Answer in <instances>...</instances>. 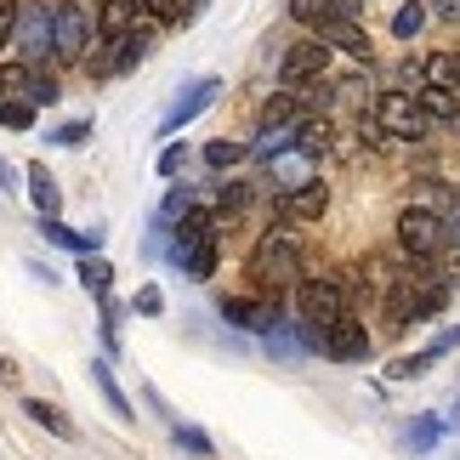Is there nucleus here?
I'll use <instances>...</instances> for the list:
<instances>
[{
  "label": "nucleus",
  "instance_id": "nucleus-1",
  "mask_svg": "<svg viewBox=\"0 0 460 460\" xmlns=\"http://www.w3.org/2000/svg\"><path fill=\"white\" fill-rule=\"evenodd\" d=\"M244 279L256 285V296H285L307 279V256H302V239H296L290 222H268V234L251 244L244 256Z\"/></svg>",
  "mask_w": 460,
  "mask_h": 460
},
{
  "label": "nucleus",
  "instance_id": "nucleus-2",
  "mask_svg": "<svg viewBox=\"0 0 460 460\" xmlns=\"http://www.w3.org/2000/svg\"><path fill=\"white\" fill-rule=\"evenodd\" d=\"M449 307V279L438 273H398L393 285H386V324L393 330H410V324H427Z\"/></svg>",
  "mask_w": 460,
  "mask_h": 460
},
{
  "label": "nucleus",
  "instance_id": "nucleus-3",
  "mask_svg": "<svg viewBox=\"0 0 460 460\" xmlns=\"http://www.w3.org/2000/svg\"><path fill=\"white\" fill-rule=\"evenodd\" d=\"M154 23H148V17H143V23H137L131 34H119V40H97V51H92V58H85L80 68H85V75H92L97 85H109V80H126L131 75V68H143V58H148V46H154Z\"/></svg>",
  "mask_w": 460,
  "mask_h": 460
},
{
  "label": "nucleus",
  "instance_id": "nucleus-4",
  "mask_svg": "<svg viewBox=\"0 0 460 460\" xmlns=\"http://www.w3.org/2000/svg\"><path fill=\"white\" fill-rule=\"evenodd\" d=\"M290 296H296V318L313 324L318 335H324L341 313H352V302H347V273H307Z\"/></svg>",
  "mask_w": 460,
  "mask_h": 460
},
{
  "label": "nucleus",
  "instance_id": "nucleus-5",
  "mask_svg": "<svg viewBox=\"0 0 460 460\" xmlns=\"http://www.w3.org/2000/svg\"><path fill=\"white\" fill-rule=\"evenodd\" d=\"M97 40L92 0H58V40H51V68H80Z\"/></svg>",
  "mask_w": 460,
  "mask_h": 460
},
{
  "label": "nucleus",
  "instance_id": "nucleus-6",
  "mask_svg": "<svg viewBox=\"0 0 460 460\" xmlns=\"http://www.w3.org/2000/svg\"><path fill=\"white\" fill-rule=\"evenodd\" d=\"M393 239H398V256H403V261H438V256H444V244H449L444 210H432V205H403Z\"/></svg>",
  "mask_w": 460,
  "mask_h": 460
},
{
  "label": "nucleus",
  "instance_id": "nucleus-7",
  "mask_svg": "<svg viewBox=\"0 0 460 460\" xmlns=\"http://www.w3.org/2000/svg\"><path fill=\"white\" fill-rule=\"evenodd\" d=\"M51 40H58V0H23L17 6L12 51L23 63H51Z\"/></svg>",
  "mask_w": 460,
  "mask_h": 460
},
{
  "label": "nucleus",
  "instance_id": "nucleus-8",
  "mask_svg": "<svg viewBox=\"0 0 460 460\" xmlns=\"http://www.w3.org/2000/svg\"><path fill=\"white\" fill-rule=\"evenodd\" d=\"M376 126L386 131V143H427L432 119L410 92H381L376 97Z\"/></svg>",
  "mask_w": 460,
  "mask_h": 460
},
{
  "label": "nucleus",
  "instance_id": "nucleus-9",
  "mask_svg": "<svg viewBox=\"0 0 460 460\" xmlns=\"http://www.w3.org/2000/svg\"><path fill=\"white\" fill-rule=\"evenodd\" d=\"M217 313H222V324L227 330H244V335H268L279 318H285V296H222L217 302Z\"/></svg>",
  "mask_w": 460,
  "mask_h": 460
},
{
  "label": "nucleus",
  "instance_id": "nucleus-10",
  "mask_svg": "<svg viewBox=\"0 0 460 460\" xmlns=\"http://www.w3.org/2000/svg\"><path fill=\"white\" fill-rule=\"evenodd\" d=\"M217 97H222V80H217V75H199V80H188L182 92H176V102H171L165 114H159V137L171 143V137L182 131V126H193V119H199V114H205Z\"/></svg>",
  "mask_w": 460,
  "mask_h": 460
},
{
  "label": "nucleus",
  "instance_id": "nucleus-11",
  "mask_svg": "<svg viewBox=\"0 0 460 460\" xmlns=\"http://www.w3.org/2000/svg\"><path fill=\"white\" fill-rule=\"evenodd\" d=\"M273 217L290 222V227H318V222L330 217V182H324V176H313V182L279 193V199H273Z\"/></svg>",
  "mask_w": 460,
  "mask_h": 460
},
{
  "label": "nucleus",
  "instance_id": "nucleus-12",
  "mask_svg": "<svg viewBox=\"0 0 460 460\" xmlns=\"http://www.w3.org/2000/svg\"><path fill=\"white\" fill-rule=\"evenodd\" d=\"M330 58L335 51L318 40V34H302L296 46H285V58H279V85H307V80H324L330 75Z\"/></svg>",
  "mask_w": 460,
  "mask_h": 460
},
{
  "label": "nucleus",
  "instance_id": "nucleus-13",
  "mask_svg": "<svg viewBox=\"0 0 460 460\" xmlns=\"http://www.w3.org/2000/svg\"><path fill=\"white\" fill-rule=\"evenodd\" d=\"M369 347H376V341H369V330H364L358 313H341V318L324 330V358H335V364H364Z\"/></svg>",
  "mask_w": 460,
  "mask_h": 460
},
{
  "label": "nucleus",
  "instance_id": "nucleus-14",
  "mask_svg": "<svg viewBox=\"0 0 460 460\" xmlns=\"http://www.w3.org/2000/svg\"><path fill=\"white\" fill-rule=\"evenodd\" d=\"M318 40H324L330 51H341V58H352L358 68H369L376 63V40H369V29L364 23H341V17H324V23L313 29Z\"/></svg>",
  "mask_w": 460,
  "mask_h": 460
},
{
  "label": "nucleus",
  "instance_id": "nucleus-15",
  "mask_svg": "<svg viewBox=\"0 0 460 460\" xmlns=\"http://www.w3.org/2000/svg\"><path fill=\"white\" fill-rule=\"evenodd\" d=\"M313 176H318V159H307L302 148H285V154H273L268 165H261V188L279 199V193L302 188V182H313Z\"/></svg>",
  "mask_w": 460,
  "mask_h": 460
},
{
  "label": "nucleus",
  "instance_id": "nucleus-16",
  "mask_svg": "<svg viewBox=\"0 0 460 460\" xmlns=\"http://www.w3.org/2000/svg\"><path fill=\"white\" fill-rule=\"evenodd\" d=\"M97 12V40H119L143 23V0H92Z\"/></svg>",
  "mask_w": 460,
  "mask_h": 460
},
{
  "label": "nucleus",
  "instance_id": "nucleus-17",
  "mask_svg": "<svg viewBox=\"0 0 460 460\" xmlns=\"http://www.w3.org/2000/svg\"><path fill=\"white\" fill-rule=\"evenodd\" d=\"M23 182H29V199H34V217H63V188H58V176L46 171V159H29Z\"/></svg>",
  "mask_w": 460,
  "mask_h": 460
},
{
  "label": "nucleus",
  "instance_id": "nucleus-18",
  "mask_svg": "<svg viewBox=\"0 0 460 460\" xmlns=\"http://www.w3.org/2000/svg\"><path fill=\"white\" fill-rule=\"evenodd\" d=\"M420 85H432V92H460V51L455 46L427 51V63H420Z\"/></svg>",
  "mask_w": 460,
  "mask_h": 460
},
{
  "label": "nucleus",
  "instance_id": "nucleus-19",
  "mask_svg": "<svg viewBox=\"0 0 460 460\" xmlns=\"http://www.w3.org/2000/svg\"><path fill=\"white\" fill-rule=\"evenodd\" d=\"M23 415L34 420V427H46L51 438H63V444H80V427L58 410V403H46V398H23Z\"/></svg>",
  "mask_w": 460,
  "mask_h": 460
},
{
  "label": "nucleus",
  "instance_id": "nucleus-20",
  "mask_svg": "<svg viewBox=\"0 0 460 460\" xmlns=\"http://www.w3.org/2000/svg\"><path fill=\"white\" fill-rule=\"evenodd\" d=\"M307 109H302V97L290 92V85H279V92L261 102V114H256V126H302Z\"/></svg>",
  "mask_w": 460,
  "mask_h": 460
},
{
  "label": "nucleus",
  "instance_id": "nucleus-21",
  "mask_svg": "<svg viewBox=\"0 0 460 460\" xmlns=\"http://www.w3.org/2000/svg\"><path fill=\"white\" fill-rule=\"evenodd\" d=\"M92 386L102 393V403L119 415V420H137V410H131V398L119 393V381H114V369H109V358H92Z\"/></svg>",
  "mask_w": 460,
  "mask_h": 460
},
{
  "label": "nucleus",
  "instance_id": "nucleus-22",
  "mask_svg": "<svg viewBox=\"0 0 460 460\" xmlns=\"http://www.w3.org/2000/svg\"><path fill=\"white\" fill-rule=\"evenodd\" d=\"M330 143H335V126H330L324 114H307L302 126H296V148H302L307 159H324V154H330Z\"/></svg>",
  "mask_w": 460,
  "mask_h": 460
},
{
  "label": "nucleus",
  "instance_id": "nucleus-23",
  "mask_svg": "<svg viewBox=\"0 0 460 460\" xmlns=\"http://www.w3.org/2000/svg\"><path fill=\"white\" fill-rule=\"evenodd\" d=\"M222 268V239H205V244H193L188 261H182V279H193V285H210Z\"/></svg>",
  "mask_w": 460,
  "mask_h": 460
},
{
  "label": "nucleus",
  "instance_id": "nucleus-24",
  "mask_svg": "<svg viewBox=\"0 0 460 460\" xmlns=\"http://www.w3.org/2000/svg\"><path fill=\"white\" fill-rule=\"evenodd\" d=\"M29 80H34V63L0 58V102H29Z\"/></svg>",
  "mask_w": 460,
  "mask_h": 460
},
{
  "label": "nucleus",
  "instance_id": "nucleus-25",
  "mask_svg": "<svg viewBox=\"0 0 460 460\" xmlns=\"http://www.w3.org/2000/svg\"><path fill=\"white\" fill-rule=\"evenodd\" d=\"M415 102L427 109L432 126H460V92H432V85H420Z\"/></svg>",
  "mask_w": 460,
  "mask_h": 460
},
{
  "label": "nucleus",
  "instance_id": "nucleus-26",
  "mask_svg": "<svg viewBox=\"0 0 460 460\" xmlns=\"http://www.w3.org/2000/svg\"><path fill=\"white\" fill-rule=\"evenodd\" d=\"M444 415H415L410 420V432H403V444H410V455H432L438 444H444Z\"/></svg>",
  "mask_w": 460,
  "mask_h": 460
},
{
  "label": "nucleus",
  "instance_id": "nucleus-27",
  "mask_svg": "<svg viewBox=\"0 0 460 460\" xmlns=\"http://www.w3.org/2000/svg\"><path fill=\"white\" fill-rule=\"evenodd\" d=\"M29 102H34V109H58V102H63V80H58V68H51V63H34Z\"/></svg>",
  "mask_w": 460,
  "mask_h": 460
},
{
  "label": "nucleus",
  "instance_id": "nucleus-28",
  "mask_svg": "<svg viewBox=\"0 0 460 460\" xmlns=\"http://www.w3.org/2000/svg\"><path fill=\"white\" fill-rule=\"evenodd\" d=\"M92 131H97V119H92V114L63 119V126H51V131H46V148H85V143H92Z\"/></svg>",
  "mask_w": 460,
  "mask_h": 460
},
{
  "label": "nucleus",
  "instance_id": "nucleus-29",
  "mask_svg": "<svg viewBox=\"0 0 460 460\" xmlns=\"http://www.w3.org/2000/svg\"><path fill=\"white\" fill-rule=\"evenodd\" d=\"M80 285H85V296H114V268L102 256H80Z\"/></svg>",
  "mask_w": 460,
  "mask_h": 460
},
{
  "label": "nucleus",
  "instance_id": "nucleus-30",
  "mask_svg": "<svg viewBox=\"0 0 460 460\" xmlns=\"http://www.w3.org/2000/svg\"><path fill=\"white\" fill-rule=\"evenodd\" d=\"M199 154H205L210 171H234V165H244V159H251V154H244V143H234V137H210Z\"/></svg>",
  "mask_w": 460,
  "mask_h": 460
},
{
  "label": "nucleus",
  "instance_id": "nucleus-31",
  "mask_svg": "<svg viewBox=\"0 0 460 460\" xmlns=\"http://www.w3.org/2000/svg\"><path fill=\"white\" fill-rule=\"evenodd\" d=\"M171 444L182 449V455H193V460H210V455H217V444H210L199 427H188V420H171Z\"/></svg>",
  "mask_w": 460,
  "mask_h": 460
},
{
  "label": "nucleus",
  "instance_id": "nucleus-32",
  "mask_svg": "<svg viewBox=\"0 0 460 460\" xmlns=\"http://www.w3.org/2000/svg\"><path fill=\"white\" fill-rule=\"evenodd\" d=\"M420 29H427V0H403V6L393 12V34L398 40H415Z\"/></svg>",
  "mask_w": 460,
  "mask_h": 460
},
{
  "label": "nucleus",
  "instance_id": "nucleus-33",
  "mask_svg": "<svg viewBox=\"0 0 460 460\" xmlns=\"http://www.w3.org/2000/svg\"><path fill=\"white\" fill-rule=\"evenodd\" d=\"M143 17L154 29H176L182 23V0H143Z\"/></svg>",
  "mask_w": 460,
  "mask_h": 460
},
{
  "label": "nucleus",
  "instance_id": "nucleus-34",
  "mask_svg": "<svg viewBox=\"0 0 460 460\" xmlns=\"http://www.w3.org/2000/svg\"><path fill=\"white\" fill-rule=\"evenodd\" d=\"M285 12H290V17H296V23H302L307 34H313V29H318V23L330 17V0H290Z\"/></svg>",
  "mask_w": 460,
  "mask_h": 460
},
{
  "label": "nucleus",
  "instance_id": "nucleus-35",
  "mask_svg": "<svg viewBox=\"0 0 460 460\" xmlns=\"http://www.w3.org/2000/svg\"><path fill=\"white\" fill-rule=\"evenodd\" d=\"M427 352H403V358H393L386 364V381H415V376H427Z\"/></svg>",
  "mask_w": 460,
  "mask_h": 460
},
{
  "label": "nucleus",
  "instance_id": "nucleus-36",
  "mask_svg": "<svg viewBox=\"0 0 460 460\" xmlns=\"http://www.w3.org/2000/svg\"><path fill=\"white\" fill-rule=\"evenodd\" d=\"M34 114H40L34 102H0V126H6V131H29Z\"/></svg>",
  "mask_w": 460,
  "mask_h": 460
},
{
  "label": "nucleus",
  "instance_id": "nucleus-37",
  "mask_svg": "<svg viewBox=\"0 0 460 460\" xmlns=\"http://www.w3.org/2000/svg\"><path fill=\"white\" fill-rule=\"evenodd\" d=\"M182 165H188V143H165V148H159V176H165V182H176Z\"/></svg>",
  "mask_w": 460,
  "mask_h": 460
},
{
  "label": "nucleus",
  "instance_id": "nucleus-38",
  "mask_svg": "<svg viewBox=\"0 0 460 460\" xmlns=\"http://www.w3.org/2000/svg\"><path fill=\"white\" fill-rule=\"evenodd\" d=\"M455 347H460V324H444V330H438V335H432V341H427V347H420V352H427V358L438 364V358H449V352H455Z\"/></svg>",
  "mask_w": 460,
  "mask_h": 460
},
{
  "label": "nucleus",
  "instance_id": "nucleus-39",
  "mask_svg": "<svg viewBox=\"0 0 460 460\" xmlns=\"http://www.w3.org/2000/svg\"><path fill=\"white\" fill-rule=\"evenodd\" d=\"M131 313H143V318H159V313H165V296H159V285H143V290H137Z\"/></svg>",
  "mask_w": 460,
  "mask_h": 460
},
{
  "label": "nucleus",
  "instance_id": "nucleus-40",
  "mask_svg": "<svg viewBox=\"0 0 460 460\" xmlns=\"http://www.w3.org/2000/svg\"><path fill=\"white\" fill-rule=\"evenodd\" d=\"M17 6H23V0H0V51H12V34H17Z\"/></svg>",
  "mask_w": 460,
  "mask_h": 460
},
{
  "label": "nucleus",
  "instance_id": "nucleus-41",
  "mask_svg": "<svg viewBox=\"0 0 460 460\" xmlns=\"http://www.w3.org/2000/svg\"><path fill=\"white\" fill-rule=\"evenodd\" d=\"M330 17H341V23H364V0H330Z\"/></svg>",
  "mask_w": 460,
  "mask_h": 460
},
{
  "label": "nucleus",
  "instance_id": "nucleus-42",
  "mask_svg": "<svg viewBox=\"0 0 460 460\" xmlns=\"http://www.w3.org/2000/svg\"><path fill=\"white\" fill-rule=\"evenodd\" d=\"M444 234H449V244H455V251H460V199H455V210H449V217H444Z\"/></svg>",
  "mask_w": 460,
  "mask_h": 460
},
{
  "label": "nucleus",
  "instance_id": "nucleus-43",
  "mask_svg": "<svg viewBox=\"0 0 460 460\" xmlns=\"http://www.w3.org/2000/svg\"><path fill=\"white\" fill-rule=\"evenodd\" d=\"M0 386H17V364L12 358H0Z\"/></svg>",
  "mask_w": 460,
  "mask_h": 460
},
{
  "label": "nucleus",
  "instance_id": "nucleus-44",
  "mask_svg": "<svg viewBox=\"0 0 460 460\" xmlns=\"http://www.w3.org/2000/svg\"><path fill=\"white\" fill-rule=\"evenodd\" d=\"M12 182H17V176H12V165H6V159H0V193H17Z\"/></svg>",
  "mask_w": 460,
  "mask_h": 460
},
{
  "label": "nucleus",
  "instance_id": "nucleus-45",
  "mask_svg": "<svg viewBox=\"0 0 460 460\" xmlns=\"http://www.w3.org/2000/svg\"><path fill=\"white\" fill-rule=\"evenodd\" d=\"M438 6V17H460V0H432Z\"/></svg>",
  "mask_w": 460,
  "mask_h": 460
},
{
  "label": "nucleus",
  "instance_id": "nucleus-46",
  "mask_svg": "<svg viewBox=\"0 0 460 460\" xmlns=\"http://www.w3.org/2000/svg\"><path fill=\"white\" fill-rule=\"evenodd\" d=\"M455 273H460V251H455Z\"/></svg>",
  "mask_w": 460,
  "mask_h": 460
}]
</instances>
